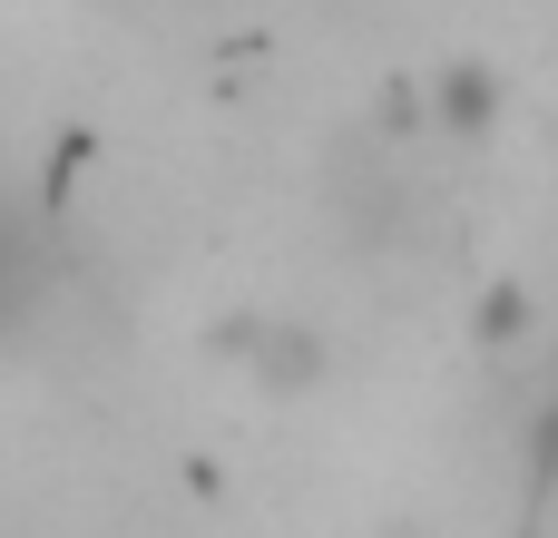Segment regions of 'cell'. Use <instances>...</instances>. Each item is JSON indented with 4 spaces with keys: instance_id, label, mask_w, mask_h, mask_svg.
Returning <instances> with one entry per match:
<instances>
[{
    "instance_id": "6da1fadb",
    "label": "cell",
    "mask_w": 558,
    "mask_h": 538,
    "mask_svg": "<svg viewBox=\"0 0 558 538\" xmlns=\"http://www.w3.org/2000/svg\"><path fill=\"white\" fill-rule=\"evenodd\" d=\"M49 294H59V284H49V255H39V225L0 206V343H10V333H20V323L39 314Z\"/></svg>"
},
{
    "instance_id": "7a4b0ae2",
    "label": "cell",
    "mask_w": 558,
    "mask_h": 538,
    "mask_svg": "<svg viewBox=\"0 0 558 538\" xmlns=\"http://www.w3.org/2000/svg\"><path fill=\"white\" fill-rule=\"evenodd\" d=\"M235 353H245L255 382H275V392H294V382L324 372V343H314L304 323H235Z\"/></svg>"
}]
</instances>
